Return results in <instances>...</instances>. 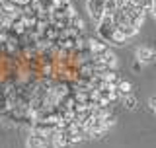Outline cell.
I'll return each mask as SVG.
<instances>
[{
  "mask_svg": "<svg viewBox=\"0 0 156 148\" xmlns=\"http://www.w3.org/2000/svg\"><path fill=\"white\" fill-rule=\"evenodd\" d=\"M115 22L113 16H104L98 22V35H100V41L104 43H113V35H115Z\"/></svg>",
  "mask_w": 156,
  "mask_h": 148,
  "instance_id": "1",
  "label": "cell"
},
{
  "mask_svg": "<svg viewBox=\"0 0 156 148\" xmlns=\"http://www.w3.org/2000/svg\"><path fill=\"white\" fill-rule=\"evenodd\" d=\"M88 10L94 22H100L105 16V0H88Z\"/></svg>",
  "mask_w": 156,
  "mask_h": 148,
  "instance_id": "2",
  "label": "cell"
},
{
  "mask_svg": "<svg viewBox=\"0 0 156 148\" xmlns=\"http://www.w3.org/2000/svg\"><path fill=\"white\" fill-rule=\"evenodd\" d=\"M49 142H51V136L35 131L33 135H29V139H27V148H47Z\"/></svg>",
  "mask_w": 156,
  "mask_h": 148,
  "instance_id": "3",
  "label": "cell"
},
{
  "mask_svg": "<svg viewBox=\"0 0 156 148\" xmlns=\"http://www.w3.org/2000/svg\"><path fill=\"white\" fill-rule=\"evenodd\" d=\"M154 58V49L148 45H143L136 49V61L139 62H150Z\"/></svg>",
  "mask_w": 156,
  "mask_h": 148,
  "instance_id": "4",
  "label": "cell"
}]
</instances>
